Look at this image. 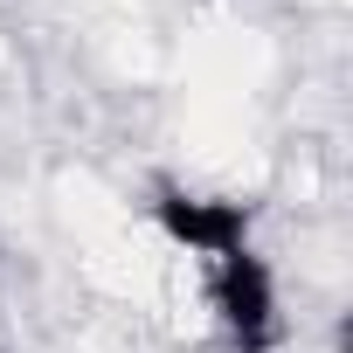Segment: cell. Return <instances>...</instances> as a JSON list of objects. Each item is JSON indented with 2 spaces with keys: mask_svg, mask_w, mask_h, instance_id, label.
<instances>
[{
  "mask_svg": "<svg viewBox=\"0 0 353 353\" xmlns=\"http://www.w3.org/2000/svg\"><path fill=\"white\" fill-rule=\"evenodd\" d=\"M208 298H215V319H222V332H229L236 353H270L277 346V332H284V319H277V277L256 256V243H243V250H229V256L208 263Z\"/></svg>",
  "mask_w": 353,
  "mask_h": 353,
  "instance_id": "1",
  "label": "cell"
},
{
  "mask_svg": "<svg viewBox=\"0 0 353 353\" xmlns=\"http://www.w3.org/2000/svg\"><path fill=\"white\" fill-rule=\"evenodd\" d=\"M152 222L173 250H188L201 263L229 256L250 243V201H222V194H188V188H152Z\"/></svg>",
  "mask_w": 353,
  "mask_h": 353,
  "instance_id": "2",
  "label": "cell"
}]
</instances>
